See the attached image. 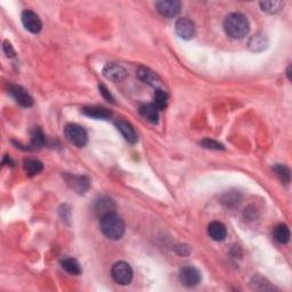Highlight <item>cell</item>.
<instances>
[{"label":"cell","mask_w":292,"mask_h":292,"mask_svg":"<svg viewBox=\"0 0 292 292\" xmlns=\"http://www.w3.org/2000/svg\"><path fill=\"white\" fill-rule=\"evenodd\" d=\"M100 93L102 94V96H103L105 100L111 102V103H114V98L113 96H112L110 91H108V89L106 87L104 86V84H100Z\"/></svg>","instance_id":"obj_28"},{"label":"cell","mask_w":292,"mask_h":292,"mask_svg":"<svg viewBox=\"0 0 292 292\" xmlns=\"http://www.w3.org/2000/svg\"><path fill=\"white\" fill-rule=\"evenodd\" d=\"M3 52H5V54L8 56V57H14V56H15V51H14L13 46L7 40L3 42Z\"/></svg>","instance_id":"obj_29"},{"label":"cell","mask_w":292,"mask_h":292,"mask_svg":"<svg viewBox=\"0 0 292 292\" xmlns=\"http://www.w3.org/2000/svg\"><path fill=\"white\" fill-rule=\"evenodd\" d=\"M111 276L115 283L120 286H128L132 282L133 272L132 266L126 262H118L112 266Z\"/></svg>","instance_id":"obj_3"},{"label":"cell","mask_w":292,"mask_h":292,"mask_svg":"<svg viewBox=\"0 0 292 292\" xmlns=\"http://www.w3.org/2000/svg\"><path fill=\"white\" fill-rule=\"evenodd\" d=\"M21 19H22V23L24 27L27 31H30L31 33H39L42 29V22L40 17L37 15L36 13L32 12V10L27 9L24 10L21 15Z\"/></svg>","instance_id":"obj_8"},{"label":"cell","mask_w":292,"mask_h":292,"mask_svg":"<svg viewBox=\"0 0 292 292\" xmlns=\"http://www.w3.org/2000/svg\"><path fill=\"white\" fill-rule=\"evenodd\" d=\"M273 171L275 172V175L277 176V178L280 179L283 184H289L290 179H291V172L290 169L288 168L284 164H275L273 167Z\"/></svg>","instance_id":"obj_22"},{"label":"cell","mask_w":292,"mask_h":292,"mask_svg":"<svg viewBox=\"0 0 292 292\" xmlns=\"http://www.w3.org/2000/svg\"><path fill=\"white\" fill-rule=\"evenodd\" d=\"M282 5L283 3L281 1H263V2H260V7H262V9L264 10V12H266L268 14L277 13Z\"/></svg>","instance_id":"obj_26"},{"label":"cell","mask_w":292,"mask_h":292,"mask_svg":"<svg viewBox=\"0 0 292 292\" xmlns=\"http://www.w3.org/2000/svg\"><path fill=\"white\" fill-rule=\"evenodd\" d=\"M103 75L107 80L113 82H121L127 78L128 73L124 66L115 64V63H108L103 69Z\"/></svg>","instance_id":"obj_9"},{"label":"cell","mask_w":292,"mask_h":292,"mask_svg":"<svg viewBox=\"0 0 292 292\" xmlns=\"http://www.w3.org/2000/svg\"><path fill=\"white\" fill-rule=\"evenodd\" d=\"M267 45H268V40H267L266 36L262 33L256 34L249 40V48L252 52H262L267 48Z\"/></svg>","instance_id":"obj_20"},{"label":"cell","mask_w":292,"mask_h":292,"mask_svg":"<svg viewBox=\"0 0 292 292\" xmlns=\"http://www.w3.org/2000/svg\"><path fill=\"white\" fill-rule=\"evenodd\" d=\"M137 76H138V78L142 80V81L154 87L156 89H159L161 87V79L156 72L152 71V70L147 68H138V70H137Z\"/></svg>","instance_id":"obj_12"},{"label":"cell","mask_w":292,"mask_h":292,"mask_svg":"<svg viewBox=\"0 0 292 292\" xmlns=\"http://www.w3.org/2000/svg\"><path fill=\"white\" fill-rule=\"evenodd\" d=\"M9 94L14 100H15L20 105H22L24 107H30L33 104V98L31 97V95L24 89L23 87L16 86V84H12L9 87Z\"/></svg>","instance_id":"obj_11"},{"label":"cell","mask_w":292,"mask_h":292,"mask_svg":"<svg viewBox=\"0 0 292 292\" xmlns=\"http://www.w3.org/2000/svg\"><path fill=\"white\" fill-rule=\"evenodd\" d=\"M273 237L281 244H287L290 241V230L286 224H279L274 227Z\"/></svg>","instance_id":"obj_18"},{"label":"cell","mask_w":292,"mask_h":292,"mask_svg":"<svg viewBox=\"0 0 292 292\" xmlns=\"http://www.w3.org/2000/svg\"><path fill=\"white\" fill-rule=\"evenodd\" d=\"M251 286L253 289L256 290H273L274 288L269 286V283L267 282L266 279H264L263 276L257 275L252 279Z\"/></svg>","instance_id":"obj_25"},{"label":"cell","mask_w":292,"mask_h":292,"mask_svg":"<svg viewBox=\"0 0 292 292\" xmlns=\"http://www.w3.org/2000/svg\"><path fill=\"white\" fill-rule=\"evenodd\" d=\"M224 30L232 39H243L250 31V23L243 14L232 13L224 21Z\"/></svg>","instance_id":"obj_1"},{"label":"cell","mask_w":292,"mask_h":292,"mask_svg":"<svg viewBox=\"0 0 292 292\" xmlns=\"http://www.w3.org/2000/svg\"><path fill=\"white\" fill-rule=\"evenodd\" d=\"M95 212H96V214L100 218L103 217L104 214L115 212L114 202L108 198H102L96 202V206H95Z\"/></svg>","instance_id":"obj_16"},{"label":"cell","mask_w":292,"mask_h":292,"mask_svg":"<svg viewBox=\"0 0 292 292\" xmlns=\"http://www.w3.org/2000/svg\"><path fill=\"white\" fill-rule=\"evenodd\" d=\"M23 168L24 170L27 175L30 176V177H32V176H36L39 174V172L42 171V169H44V164H42L41 161L37 160V159H24L23 161Z\"/></svg>","instance_id":"obj_19"},{"label":"cell","mask_w":292,"mask_h":292,"mask_svg":"<svg viewBox=\"0 0 292 292\" xmlns=\"http://www.w3.org/2000/svg\"><path fill=\"white\" fill-rule=\"evenodd\" d=\"M175 31L179 38L184 40H191L195 36V26L191 20L183 17L177 20L175 24Z\"/></svg>","instance_id":"obj_7"},{"label":"cell","mask_w":292,"mask_h":292,"mask_svg":"<svg viewBox=\"0 0 292 292\" xmlns=\"http://www.w3.org/2000/svg\"><path fill=\"white\" fill-rule=\"evenodd\" d=\"M208 234L214 241H223L226 238L227 231L223 223H220V221H212L208 226Z\"/></svg>","instance_id":"obj_14"},{"label":"cell","mask_w":292,"mask_h":292,"mask_svg":"<svg viewBox=\"0 0 292 292\" xmlns=\"http://www.w3.org/2000/svg\"><path fill=\"white\" fill-rule=\"evenodd\" d=\"M62 267L72 275H79L81 273V267H80L79 263L73 258H66L63 260Z\"/></svg>","instance_id":"obj_23"},{"label":"cell","mask_w":292,"mask_h":292,"mask_svg":"<svg viewBox=\"0 0 292 292\" xmlns=\"http://www.w3.org/2000/svg\"><path fill=\"white\" fill-rule=\"evenodd\" d=\"M45 145V136L39 128H34L31 133V149L37 150Z\"/></svg>","instance_id":"obj_24"},{"label":"cell","mask_w":292,"mask_h":292,"mask_svg":"<svg viewBox=\"0 0 292 292\" xmlns=\"http://www.w3.org/2000/svg\"><path fill=\"white\" fill-rule=\"evenodd\" d=\"M101 230L103 234L110 240L117 241L124 237L125 234V223L120 216H118L115 212H110L104 214L100 218Z\"/></svg>","instance_id":"obj_2"},{"label":"cell","mask_w":292,"mask_h":292,"mask_svg":"<svg viewBox=\"0 0 292 292\" xmlns=\"http://www.w3.org/2000/svg\"><path fill=\"white\" fill-rule=\"evenodd\" d=\"M139 113L151 124H158V121H159V110L154 106L153 103L142 105L139 107Z\"/></svg>","instance_id":"obj_17"},{"label":"cell","mask_w":292,"mask_h":292,"mask_svg":"<svg viewBox=\"0 0 292 292\" xmlns=\"http://www.w3.org/2000/svg\"><path fill=\"white\" fill-rule=\"evenodd\" d=\"M115 127H117V129L121 133V135L124 136V138L127 140V142L132 144H135L137 142V135L135 130H133V126L128 124V122H126L124 120H119L115 122Z\"/></svg>","instance_id":"obj_15"},{"label":"cell","mask_w":292,"mask_h":292,"mask_svg":"<svg viewBox=\"0 0 292 292\" xmlns=\"http://www.w3.org/2000/svg\"><path fill=\"white\" fill-rule=\"evenodd\" d=\"M65 181L73 191L79 194H84L90 187V182L86 176H76V175H65Z\"/></svg>","instance_id":"obj_10"},{"label":"cell","mask_w":292,"mask_h":292,"mask_svg":"<svg viewBox=\"0 0 292 292\" xmlns=\"http://www.w3.org/2000/svg\"><path fill=\"white\" fill-rule=\"evenodd\" d=\"M201 145L203 147H206V149H210V150H224L225 149L223 144L218 143L213 139H209V138L203 139L201 142Z\"/></svg>","instance_id":"obj_27"},{"label":"cell","mask_w":292,"mask_h":292,"mask_svg":"<svg viewBox=\"0 0 292 292\" xmlns=\"http://www.w3.org/2000/svg\"><path fill=\"white\" fill-rule=\"evenodd\" d=\"M156 7L158 12L163 17L174 19L181 12L182 3L178 0H162V1H157Z\"/></svg>","instance_id":"obj_6"},{"label":"cell","mask_w":292,"mask_h":292,"mask_svg":"<svg viewBox=\"0 0 292 292\" xmlns=\"http://www.w3.org/2000/svg\"><path fill=\"white\" fill-rule=\"evenodd\" d=\"M287 76H288V79L291 80V65L288 68V71H287Z\"/></svg>","instance_id":"obj_30"},{"label":"cell","mask_w":292,"mask_h":292,"mask_svg":"<svg viewBox=\"0 0 292 292\" xmlns=\"http://www.w3.org/2000/svg\"><path fill=\"white\" fill-rule=\"evenodd\" d=\"M201 272L193 266L183 267L181 272H179V281H181V283L185 287H196L201 282Z\"/></svg>","instance_id":"obj_5"},{"label":"cell","mask_w":292,"mask_h":292,"mask_svg":"<svg viewBox=\"0 0 292 292\" xmlns=\"http://www.w3.org/2000/svg\"><path fill=\"white\" fill-rule=\"evenodd\" d=\"M64 135L70 143L78 147L84 146L88 142L87 132L79 125L70 124L66 126L64 129Z\"/></svg>","instance_id":"obj_4"},{"label":"cell","mask_w":292,"mask_h":292,"mask_svg":"<svg viewBox=\"0 0 292 292\" xmlns=\"http://www.w3.org/2000/svg\"><path fill=\"white\" fill-rule=\"evenodd\" d=\"M153 104L158 110H164L168 105V95L163 89H156V93H154L153 97Z\"/></svg>","instance_id":"obj_21"},{"label":"cell","mask_w":292,"mask_h":292,"mask_svg":"<svg viewBox=\"0 0 292 292\" xmlns=\"http://www.w3.org/2000/svg\"><path fill=\"white\" fill-rule=\"evenodd\" d=\"M82 113L87 117L98 119V120H107L112 117V112L101 106H86L82 108Z\"/></svg>","instance_id":"obj_13"}]
</instances>
